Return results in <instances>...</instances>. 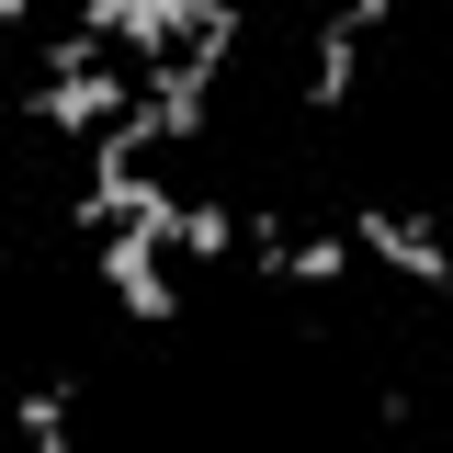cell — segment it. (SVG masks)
<instances>
[{
  "label": "cell",
  "mask_w": 453,
  "mask_h": 453,
  "mask_svg": "<svg viewBox=\"0 0 453 453\" xmlns=\"http://www.w3.org/2000/svg\"><path fill=\"white\" fill-rule=\"evenodd\" d=\"M91 283H103L136 329H170V318H181V283H170V250H159V226H148V216L113 226V238H91Z\"/></svg>",
  "instance_id": "6da1fadb"
},
{
  "label": "cell",
  "mask_w": 453,
  "mask_h": 453,
  "mask_svg": "<svg viewBox=\"0 0 453 453\" xmlns=\"http://www.w3.org/2000/svg\"><path fill=\"white\" fill-rule=\"evenodd\" d=\"M340 238H351V261H386V273L419 283V295H442V283H453V250H442V226H431V216H386V204H363Z\"/></svg>",
  "instance_id": "7a4b0ae2"
},
{
  "label": "cell",
  "mask_w": 453,
  "mask_h": 453,
  "mask_svg": "<svg viewBox=\"0 0 453 453\" xmlns=\"http://www.w3.org/2000/svg\"><path fill=\"white\" fill-rule=\"evenodd\" d=\"M386 35V0H340L329 23H318V57H306V113H340L351 103V68H363V46Z\"/></svg>",
  "instance_id": "3957f363"
},
{
  "label": "cell",
  "mask_w": 453,
  "mask_h": 453,
  "mask_svg": "<svg viewBox=\"0 0 453 453\" xmlns=\"http://www.w3.org/2000/svg\"><path fill=\"white\" fill-rule=\"evenodd\" d=\"M148 226H159V250H181V261H238V204H181V193H159Z\"/></svg>",
  "instance_id": "277c9868"
},
{
  "label": "cell",
  "mask_w": 453,
  "mask_h": 453,
  "mask_svg": "<svg viewBox=\"0 0 453 453\" xmlns=\"http://www.w3.org/2000/svg\"><path fill=\"white\" fill-rule=\"evenodd\" d=\"M68 374H46V386H23L12 396V431H23V453H68Z\"/></svg>",
  "instance_id": "5b68a950"
},
{
  "label": "cell",
  "mask_w": 453,
  "mask_h": 453,
  "mask_svg": "<svg viewBox=\"0 0 453 453\" xmlns=\"http://www.w3.org/2000/svg\"><path fill=\"white\" fill-rule=\"evenodd\" d=\"M12 57H23V0H0V91H12Z\"/></svg>",
  "instance_id": "8992f818"
}]
</instances>
